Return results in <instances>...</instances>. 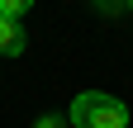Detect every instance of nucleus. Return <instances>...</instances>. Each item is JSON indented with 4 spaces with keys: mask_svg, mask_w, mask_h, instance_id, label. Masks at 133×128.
Returning a JSON list of instances; mask_svg holds the SVG:
<instances>
[{
    "mask_svg": "<svg viewBox=\"0 0 133 128\" xmlns=\"http://www.w3.org/2000/svg\"><path fill=\"white\" fill-rule=\"evenodd\" d=\"M124 5H128V10H133V0H124Z\"/></svg>",
    "mask_w": 133,
    "mask_h": 128,
    "instance_id": "obj_5",
    "label": "nucleus"
},
{
    "mask_svg": "<svg viewBox=\"0 0 133 128\" xmlns=\"http://www.w3.org/2000/svg\"><path fill=\"white\" fill-rule=\"evenodd\" d=\"M66 123L71 128H128V104L105 95V90H81L71 100Z\"/></svg>",
    "mask_w": 133,
    "mask_h": 128,
    "instance_id": "obj_1",
    "label": "nucleus"
},
{
    "mask_svg": "<svg viewBox=\"0 0 133 128\" xmlns=\"http://www.w3.org/2000/svg\"><path fill=\"white\" fill-rule=\"evenodd\" d=\"M29 10H33V0H0V19H14V24H19Z\"/></svg>",
    "mask_w": 133,
    "mask_h": 128,
    "instance_id": "obj_3",
    "label": "nucleus"
},
{
    "mask_svg": "<svg viewBox=\"0 0 133 128\" xmlns=\"http://www.w3.org/2000/svg\"><path fill=\"white\" fill-rule=\"evenodd\" d=\"M24 47H29V38H24V24L0 19V57H19Z\"/></svg>",
    "mask_w": 133,
    "mask_h": 128,
    "instance_id": "obj_2",
    "label": "nucleus"
},
{
    "mask_svg": "<svg viewBox=\"0 0 133 128\" xmlns=\"http://www.w3.org/2000/svg\"><path fill=\"white\" fill-rule=\"evenodd\" d=\"M33 128H71V123H66L62 114H43V119H38V123H33Z\"/></svg>",
    "mask_w": 133,
    "mask_h": 128,
    "instance_id": "obj_4",
    "label": "nucleus"
}]
</instances>
